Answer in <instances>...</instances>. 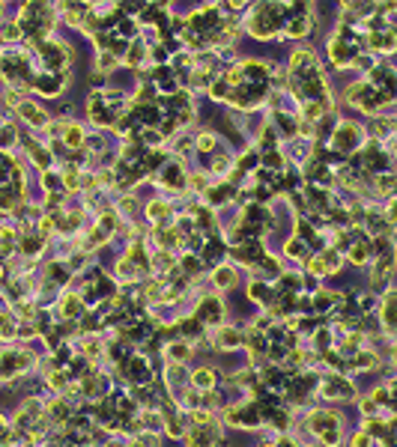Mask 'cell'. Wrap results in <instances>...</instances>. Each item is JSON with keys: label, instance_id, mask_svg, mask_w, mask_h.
Masks as SVG:
<instances>
[{"label": "cell", "instance_id": "21", "mask_svg": "<svg viewBox=\"0 0 397 447\" xmlns=\"http://www.w3.org/2000/svg\"><path fill=\"white\" fill-rule=\"evenodd\" d=\"M284 254H287L290 259H299V263H305V259H308V245H305L302 239H296V235H293V239H290L287 245H284Z\"/></svg>", "mask_w": 397, "mask_h": 447}, {"label": "cell", "instance_id": "37", "mask_svg": "<svg viewBox=\"0 0 397 447\" xmlns=\"http://www.w3.org/2000/svg\"><path fill=\"white\" fill-rule=\"evenodd\" d=\"M0 69H4V57H0Z\"/></svg>", "mask_w": 397, "mask_h": 447}, {"label": "cell", "instance_id": "26", "mask_svg": "<svg viewBox=\"0 0 397 447\" xmlns=\"http://www.w3.org/2000/svg\"><path fill=\"white\" fill-rule=\"evenodd\" d=\"M329 343H332V331H329V328H317V331H314V346H317V352H326V349H329Z\"/></svg>", "mask_w": 397, "mask_h": 447}, {"label": "cell", "instance_id": "19", "mask_svg": "<svg viewBox=\"0 0 397 447\" xmlns=\"http://www.w3.org/2000/svg\"><path fill=\"white\" fill-rule=\"evenodd\" d=\"M284 21H287V36H290V39H302V36L311 30V18H305L302 12L296 18H284Z\"/></svg>", "mask_w": 397, "mask_h": 447}, {"label": "cell", "instance_id": "23", "mask_svg": "<svg viewBox=\"0 0 397 447\" xmlns=\"http://www.w3.org/2000/svg\"><path fill=\"white\" fill-rule=\"evenodd\" d=\"M27 149H30V158H33V164L39 167V170H48V164H51V155H48V149L36 146L33 141H27Z\"/></svg>", "mask_w": 397, "mask_h": 447}, {"label": "cell", "instance_id": "7", "mask_svg": "<svg viewBox=\"0 0 397 447\" xmlns=\"http://www.w3.org/2000/svg\"><path fill=\"white\" fill-rule=\"evenodd\" d=\"M66 78L60 72H42L39 78H33V90L36 93H42V96H60V90H66Z\"/></svg>", "mask_w": 397, "mask_h": 447}, {"label": "cell", "instance_id": "4", "mask_svg": "<svg viewBox=\"0 0 397 447\" xmlns=\"http://www.w3.org/2000/svg\"><path fill=\"white\" fill-rule=\"evenodd\" d=\"M263 98H266V84H239V86H230L227 93V102L242 110L260 105Z\"/></svg>", "mask_w": 397, "mask_h": 447}, {"label": "cell", "instance_id": "12", "mask_svg": "<svg viewBox=\"0 0 397 447\" xmlns=\"http://www.w3.org/2000/svg\"><path fill=\"white\" fill-rule=\"evenodd\" d=\"M353 57H355V48L350 45V39H344V36H334V39L329 42V60H332L334 66L350 63Z\"/></svg>", "mask_w": 397, "mask_h": 447}, {"label": "cell", "instance_id": "36", "mask_svg": "<svg viewBox=\"0 0 397 447\" xmlns=\"http://www.w3.org/2000/svg\"><path fill=\"white\" fill-rule=\"evenodd\" d=\"M105 447H122V444H120V441H108Z\"/></svg>", "mask_w": 397, "mask_h": 447}, {"label": "cell", "instance_id": "20", "mask_svg": "<svg viewBox=\"0 0 397 447\" xmlns=\"http://www.w3.org/2000/svg\"><path fill=\"white\" fill-rule=\"evenodd\" d=\"M63 143H66V146H72V149L84 146V129L78 126V122H66V131H63Z\"/></svg>", "mask_w": 397, "mask_h": 447}, {"label": "cell", "instance_id": "17", "mask_svg": "<svg viewBox=\"0 0 397 447\" xmlns=\"http://www.w3.org/2000/svg\"><path fill=\"white\" fill-rule=\"evenodd\" d=\"M146 218H150L153 224H168L170 218H173V212H170V203H165V200H150V206H146Z\"/></svg>", "mask_w": 397, "mask_h": 447}, {"label": "cell", "instance_id": "14", "mask_svg": "<svg viewBox=\"0 0 397 447\" xmlns=\"http://www.w3.org/2000/svg\"><path fill=\"white\" fill-rule=\"evenodd\" d=\"M370 257H374V251H370V242L367 239H358L350 245V251H346V259H350L353 266H367Z\"/></svg>", "mask_w": 397, "mask_h": 447}, {"label": "cell", "instance_id": "34", "mask_svg": "<svg viewBox=\"0 0 397 447\" xmlns=\"http://www.w3.org/2000/svg\"><path fill=\"white\" fill-rule=\"evenodd\" d=\"M18 36H21L18 24H6V27H4V39H18Z\"/></svg>", "mask_w": 397, "mask_h": 447}, {"label": "cell", "instance_id": "6", "mask_svg": "<svg viewBox=\"0 0 397 447\" xmlns=\"http://www.w3.org/2000/svg\"><path fill=\"white\" fill-rule=\"evenodd\" d=\"M362 126L358 122H341L338 129L332 134V146L338 149V153H353V149L362 143Z\"/></svg>", "mask_w": 397, "mask_h": 447}, {"label": "cell", "instance_id": "1", "mask_svg": "<svg viewBox=\"0 0 397 447\" xmlns=\"http://www.w3.org/2000/svg\"><path fill=\"white\" fill-rule=\"evenodd\" d=\"M245 24H248V33H251L254 39L269 42V39H275V36H278L281 24H284V15L278 12L275 4H257Z\"/></svg>", "mask_w": 397, "mask_h": 447}, {"label": "cell", "instance_id": "27", "mask_svg": "<svg viewBox=\"0 0 397 447\" xmlns=\"http://www.w3.org/2000/svg\"><path fill=\"white\" fill-rule=\"evenodd\" d=\"M144 57H146V48L144 45H134V48H129V51H126V63L129 66H141Z\"/></svg>", "mask_w": 397, "mask_h": 447}, {"label": "cell", "instance_id": "22", "mask_svg": "<svg viewBox=\"0 0 397 447\" xmlns=\"http://www.w3.org/2000/svg\"><path fill=\"white\" fill-rule=\"evenodd\" d=\"M206 194V200L213 203V206H225L230 197H233V188L230 185H218V188H209V191H203Z\"/></svg>", "mask_w": 397, "mask_h": 447}, {"label": "cell", "instance_id": "15", "mask_svg": "<svg viewBox=\"0 0 397 447\" xmlns=\"http://www.w3.org/2000/svg\"><path fill=\"white\" fill-rule=\"evenodd\" d=\"M18 114H21L24 122H30V126H45V122H48L45 108L33 105V102H21V105H18Z\"/></svg>", "mask_w": 397, "mask_h": 447}, {"label": "cell", "instance_id": "32", "mask_svg": "<svg viewBox=\"0 0 397 447\" xmlns=\"http://www.w3.org/2000/svg\"><path fill=\"white\" fill-rule=\"evenodd\" d=\"M117 27H120V33H122V36H120V39H126V36H132L134 30H138V24H134L132 18H122V21L117 24Z\"/></svg>", "mask_w": 397, "mask_h": 447}, {"label": "cell", "instance_id": "2", "mask_svg": "<svg viewBox=\"0 0 397 447\" xmlns=\"http://www.w3.org/2000/svg\"><path fill=\"white\" fill-rule=\"evenodd\" d=\"M225 427H233V429H260L263 424V406L248 400V403H233V406H225Z\"/></svg>", "mask_w": 397, "mask_h": 447}, {"label": "cell", "instance_id": "38", "mask_svg": "<svg viewBox=\"0 0 397 447\" xmlns=\"http://www.w3.org/2000/svg\"><path fill=\"white\" fill-rule=\"evenodd\" d=\"M0 15H4V4H0Z\"/></svg>", "mask_w": 397, "mask_h": 447}, {"label": "cell", "instance_id": "31", "mask_svg": "<svg viewBox=\"0 0 397 447\" xmlns=\"http://www.w3.org/2000/svg\"><path fill=\"white\" fill-rule=\"evenodd\" d=\"M99 69L114 72V69H117V57H114V54H99Z\"/></svg>", "mask_w": 397, "mask_h": 447}, {"label": "cell", "instance_id": "11", "mask_svg": "<svg viewBox=\"0 0 397 447\" xmlns=\"http://www.w3.org/2000/svg\"><path fill=\"white\" fill-rule=\"evenodd\" d=\"M237 346H242V331L239 328L225 325V328L215 331V340H213L215 352H230V349H237Z\"/></svg>", "mask_w": 397, "mask_h": 447}, {"label": "cell", "instance_id": "35", "mask_svg": "<svg viewBox=\"0 0 397 447\" xmlns=\"http://www.w3.org/2000/svg\"><path fill=\"white\" fill-rule=\"evenodd\" d=\"M6 280V271H4V266H0V283H4Z\"/></svg>", "mask_w": 397, "mask_h": 447}, {"label": "cell", "instance_id": "10", "mask_svg": "<svg viewBox=\"0 0 397 447\" xmlns=\"http://www.w3.org/2000/svg\"><path fill=\"white\" fill-rule=\"evenodd\" d=\"M215 384H218V370H215V367L201 364V367L191 372V388H194V391L206 394V391H215Z\"/></svg>", "mask_w": 397, "mask_h": 447}, {"label": "cell", "instance_id": "30", "mask_svg": "<svg viewBox=\"0 0 397 447\" xmlns=\"http://www.w3.org/2000/svg\"><path fill=\"white\" fill-rule=\"evenodd\" d=\"M263 164H266L269 170H281V167H284V158H281L278 153H266V155H263Z\"/></svg>", "mask_w": 397, "mask_h": 447}, {"label": "cell", "instance_id": "24", "mask_svg": "<svg viewBox=\"0 0 397 447\" xmlns=\"http://www.w3.org/2000/svg\"><path fill=\"white\" fill-rule=\"evenodd\" d=\"M69 275H72V271L63 263H51V266H48V278H51V283H63V287H66Z\"/></svg>", "mask_w": 397, "mask_h": 447}, {"label": "cell", "instance_id": "5", "mask_svg": "<svg viewBox=\"0 0 397 447\" xmlns=\"http://www.w3.org/2000/svg\"><path fill=\"white\" fill-rule=\"evenodd\" d=\"M225 302H221L218 295H206V298H201V304H197V313H194V319L201 322V325L206 328V325H213V328H218L221 322H225Z\"/></svg>", "mask_w": 397, "mask_h": 447}, {"label": "cell", "instance_id": "28", "mask_svg": "<svg viewBox=\"0 0 397 447\" xmlns=\"http://www.w3.org/2000/svg\"><path fill=\"white\" fill-rule=\"evenodd\" d=\"M227 81L225 78H221V81H215L213 86H209V98H215V102H225V98H227Z\"/></svg>", "mask_w": 397, "mask_h": 447}, {"label": "cell", "instance_id": "8", "mask_svg": "<svg viewBox=\"0 0 397 447\" xmlns=\"http://www.w3.org/2000/svg\"><path fill=\"white\" fill-rule=\"evenodd\" d=\"M245 292H248V298H251L254 304H260V307H272V302H275V295H278L275 287H269V280H251Z\"/></svg>", "mask_w": 397, "mask_h": 447}, {"label": "cell", "instance_id": "29", "mask_svg": "<svg viewBox=\"0 0 397 447\" xmlns=\"http://www.w3.org/2000/svg\"><path fill=\"white\" fill-rule=\"evenodd\" d=\"M358 408H362V415L365 417H377V412H379V406L370 400V396H365V400H358Z\"/></svg>", "mask_w": 397, "mask_h": 447}, {"label": "cell", "instance_id": "3", "mask_svg": "<svg viewBox=\"0 0 397 447\" xmlns=\"http://www.w3.org/2000/svg\"><path fill=\"white\" fill-rule=\"evenodd\" d=\"M317 396L329 403H355V384L344 372H326L317 384Z\"/></svg>", "mask_w": 397, "mask_h": 447}, {"label": "cell", "instance_id": "13", "mask_svg": "<svg viewBox=\"0 0 397 447\" xmlns=\"http://www.w3.org/2000/svg\"><path fill=\"white\" fill-rule=\"evenodd\" d=\"M213 280H215V287L218 290H237L239 287V271L227 266V263H221L213 268Z\"/></svg>", "mask_w": 397, "mask_h": 447}, {"label": "cell", "instance_id": "9", "mask_svg": "<svg viewBox=\"0 0 397 447\" xmlns=\"http://www.w3.org/2000/svg\"><path fill=\"white\" fill-rule=\"evenodd\" d=\"M57 313L63 316L66 322L84 316V298H81L78 292H66V295H60V302H57Z\"/></svg>", "mask_w": 397, "mask_h": 447}, {"label": "cell", "instance_id": "16", "mask_svg": "<svg viewBox=\"0 0 397 447\" xmlns=\"http://www.w3.org/2000/svg\"><path fill=\"white\" fill-rule=\"evenodd\" d=\"M168 355H170V364H185L194 355V346L189 340H170L168 343Z\"/></svg>", "mask_w": 397, "mask_h": 447}, {"label": "cell", "instance_id": "33", "mask_svg": "<svg viewBox=\"0 0 397 447\" xmlns=\"http://www.w3.org/2000/svg\"><path fill=\"white\" fill-rule=\"evenodd\" d=\"M370 444H374V439L365 436V432H355L353 441H350V447H370Z\"/></svg>", "mask_w": 397, "mask_h": 447}, {"label": "cell", "instance_id": "18", "mask_svg": "<svg viewBox=\"0 0 397 447\" xmlns=\"http://www.w3.org/2000/svg\"><path fill=\"white\" fill-rule=\"evenodd\" d=\"M42 245H45V239L39 233H24L21 239H18V251L24 254V257H36L42 251Z\"/></svg>", "mask_w": 397, "mask_h": 447}, {"label": "cell", "instance_id": "25", "mask_svg": "<svg viewBox=\"0 0 397 447\" xmlns=\"http://www.w3.org/2000/svg\"><path fill=\"white\" fill-rule=\"evenodd\" d=\"M194 146L201 149V153H213V149H215V134L213 131H201V134H197V141H194Z\"/></svg>", "mask_w": 397, "mask_h": 447}]
</instances>
